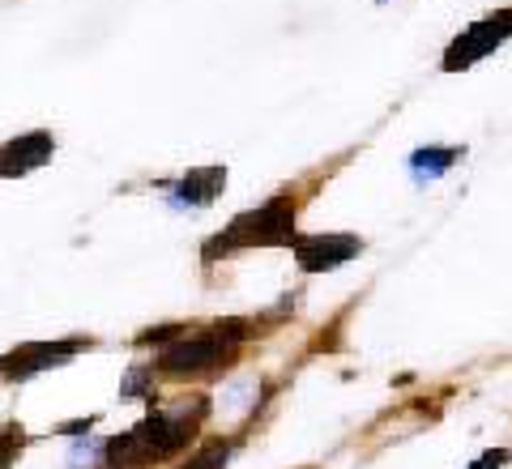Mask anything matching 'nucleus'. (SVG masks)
I'll return each mask as SVG.
<instances>
[{
	"label": "nucleus",
	"mask_w": 512,
	"mask_h": 469,
	"mask_svg": "<svg viewBox=\"0 0 512 469\" xmlns=\"http://www.w3.org/2000/svg\"><path fill=\"white\" fill-rule=\"evenodd\" d=\"M210 414V397H188L180 406L150 410L133 431L116 435L107 444V465L111 469H146L154 461H167L175 452H184L192 444V435Z\"/></svg>",
	"instance_id": "obj_1"
},
{
	"label": "nucleus",
	"mask_w": 512,
	"mask_h": 469,
	"mask_svg": "<svg viewBox=\"0 0 512 469\" xmlns=\"http://www.w3.org/2000/svg\"><path fill=\"white\" fill-rule=\"evenodd\" d=\"M299 192L295 188H282L274 192L261 209H244L227 222V231H218L214 239H205L201 248V261L214 265L218 256H231V252H244V248H295V214H299Z\"/></svg>",
	"instance_id": "obj_2"
},
{
	"label": "nucleus",
	"mask_w": 512,
	"mask_h": 469,
	"mask_svg": "<svg viewBox=\"0 0 512 469\" xmlns=\"http://www.w3.org/2000/svg\"><path fill=\"white\" fill-rule=\"evenodd\" d=\"M252 325L248 320H218L210 329H192L184 337H175L158 350V371H163L167 380H192V376H210L218 371L222 363L235 359V346L248 342Z\"/></svg>",
	"instance_id": "obj_3"
},
{
	"label": "nucleus",
	"mask_w": 512,
	"mask_h": 469,
	"mask_svg": "<svg viewBox=\"0 0 512 469\" xmlns=\"http://www.w3.org/2000/svg\"><path fill=\"white\" fill-rule=\"evenodd\" d=\"M94 346V337H56V342H22L18 350H9L0 359V380H30L39 371H56L69 359H77L82 350Z\"/></svg>",
	"instance_id": "obj_4"
},
{
	"label": "nucleus",
	"mask_w": 512,
	"mask_h": 469,
	"mask_svg": "<svg viewBox=\"0 0 512 469\" xmlns=\"http://www.w3.org/2000/svg\"><path fill=\"white\" fill-rule=\"evenodd\" d=\"M512 39V9H500V13H487V18H478L474 26H466L461 35L448 43L444 52V73H461L478 64L483 56H491L500 43Z\"/></svg>",
	"instance_id": "obj_5"
},
{
	"label": "nucleus",
	"mask_w": 512,
	"mask_h": 469,
	"mask_svg": "<svg viewBox=\"0 0 512 469\" xmlns=\"http://www.w3.org/2000/svg\"><path fill=\"white\" fill-rule=\"evenodd\" d=\"M363 252L359 235H342V231H325V235H299L295 239V261L303 273H329L346 261H355Z\"/></svg>",
	"instance_id": "obj_6"
},
{
	"label": "nucleus",
	"mask_w": 512,
	"mask_h": 469,
	"mask_svg": "<svg viewBox=\"0 0 512 469\" xmlns=\"http://www.w3.org/2000/svg\"><path fill=\"white\" fill-rule=\"evenodd\" d=\"M56 158L52 128H30L22 137H9L0 145V180H22V175L47 167Z\"/></svg>",
	"instance_id": "obj_7"
},
{
	"label": "nucleus",
	"mask_w": 512,
	"mask_h": 469,
	"mask_svg": "<svg viewBox=\"0 0 512 469\" xmlns=\"http://www.w3.org/2000/svg\"><path fill=\"white\" fill-rule=\"evenodd\" d=\"M163 188L175 197V205H210L214 197H222V188H227V163L192 167L180 175V180H171Z\"/></svg>",
	"instance_id": "obj_8"
},
{
	"label": "nucleus",
	"mask_w": 512,
	"mask_h": 469,
	"mask_svg": "<svg viewBox=\"0 0 512 469\" xmlns=\"http://www.w3.org/2000/svg\"><path fill=\"white\" fill-rule=\"evenodd\" d=\"M461 158H466V150H457V145H423V150L410 154V175L414 184H431L453 163H461Z\"/></svg>",
	"instance_id": "obj_9"
},
{
	"label": "nucleus",
	"mask_w": 512,
	"mask_h": 469,
	"mask_svg": "<svg viewBox=\"0 0 512 469\" xmlns=\"http://www.w3.org/2000/svg\"><path fill=\"white\" fill-rule=\"evenodd\" d=\"M227 457H231V444L218 440V444H205L184 469H227Z\"/></svg>",
	"instance_id": "obj_10"
},
{
	"label": "nucleus",
	"mask_w": 512,
	"mask_h": 469,
	"mask_svg": "<svg viewBox=\"0 0 512 469\" xmlns=\"http://www.w3.org/2000/svg\"><path fill=\"white\" fill-rule=\"evenodd\" d=\"M22 444H26V431L22 427H5V431H0V469H13Z\"/></svg>",
	"instance_id": "obj_11"
},
{
	"label": "nucleus",
	"mask_w": 512,
	"mask_h": 469,
	"mask_svg": "<svg viewBox=\"0 0 512 469\" xmlns=\"http://www.w3.org/2000/svg\"><path fill=\"white\" fill-rule=\"evenodd\" d=\"M508 465V448H491V452H483L470 469H504Z\"/></svg>",
	"instance_id": "obj_12"
},
{
	"label": "nucleus",
	"mask_w": 512,
	"mask_h": 469,
	"mask_svg": "<svg viewBox=\"0 0 512 469\" xmlns=\"http://www.w3.org/2000/svg\"><path fill=\"white\" fill-rule=\"evenodd\" d=\"M107 469H111V465H107Z\"/></svg>",
	"instance_id": "obj_13"
}]
</instances>
